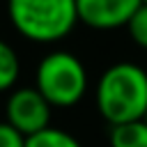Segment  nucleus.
I'll use <instances>...</instances> for the list:
<instances>
[{"label":"nucleus","mask_w":147,"mask_h":147,"mask_svg":"<svg viewBox=\"0 0 147 147\" xmlns=\"http://www.w3.org/2000/svg\"><path fill=\"white\" fill-rule=\"evenodd\" d=\"M94 101L110 126L142 119L147 113V69L136 62L110 64L96 80Z\"/></svg>","instance_id":"f257e3e1"},{"label":"nucleus","mask_w":147,"mask_h":147,"mask_svg":"<svg viewBox=\"0 0 147 147\" xmlns=\"http://www.w3.org/2000/svg\"><path fill=\"white\" fill-rule=\"evenodd\" d=\"M7 14L16 32L37 44L60 41L78 23L76 0H7Z\"/></svg>","instance_id":"f03ea898"},{"label":"nucleus","mask_w":147,"mask_h":147,"mask_svg":"<svg viewBox=\"0 0 147 147\" xmlns=\"http://www.w3.org/2000/svg\"><path fill=\"white\" fill-rule=\"evenodd\" d=\"M34 87L53 108H71L87 92L85 64L69 51H51L37 64Z\"/></svg>","instance_id":"7ed1b4c3"},{"label":"nucleus","mask_w":147,"mask_h":147,"mask_svg":"<svg viewBox=\"0 0 147 147\" xmlns=\"http://www.w3.org/2000/svg\"><path fill=\"white\" fill-rule=\"evenodd\" d=\"M51 108L37 87H18L5 103V122L28 138L51 126Z\"/></svg>","instance_id":"20e7f679"},{"label":"nucleus","mask_w":147,"mask_h":147,"mask_svg":"<svg viewBox=\"0 0 147 147\" xmlns=\"http://www.w3.org/2000/svg\"><path fill=\"white\" fill-rule=\"evenodd\" d=\"M142 0H76L78 21L92 30H117L126 28Z\"/></svg>","instance_id":"39448f33"},{"label":"nucleus","mask_w":147,"mask_h":147,"mask_svg":"<svg viewBox=\"0 0 147 147\" xmlns=\"http://www.w3.org/2000/svg\"><path fill=\"white\" fill-rule=\"evenodd\" d=\"M110 147H147V124L142 119L110 126Z\"/></svg>","instance_id":"423d86ee"},{"label":"nucleus","mask_w":147,"mask_h":147,"mask_svg":"<svg viewBox=\"0 0 147 147\" xmlns=\"http://www.w3.org/2000/svg\"><path fill=\"white\" fill-rule=\"evenodd\" d=\"M25 147H83V145L69 131H62V129H55V126H46L44 131L28 136L25 138Z\"/></svg>","instance_id":"0eeeda50"},{"label":"nucleus","mask_w":147,"mask_h":147,"mask_svg":"<svg viewBox=\"0 0 147 147\" xmlns=\"http://www.w3.org/2000/svg\"><path fill=\"white\" fill-rule=\"evenodd\" d=\"M18 74H21V62L16 51L0 39V92L11 90L18 80Z\"/></svg>","instance_id":"6e6552de"},{"label":"nucleus","mask_w":147,"mask_h":147,"mask_svg":"<svg viewBox=\"0 0 147 147\" xmlns=\"http://www.w3.org/2000/svg\"><path fill=\"white\" fill-rule=\"evenodd\" d=\"M126 30H129V37L133 39V44L138 48L147 51V5L145 2L136 9L131 21L126 23Z\"/></svg>","instance_id":"1a4fd4ad"},{"label":"nucleus","mask_w":147,"mask_h":147,"mask_svg":"<svg viewBox=\"0 0 147 147\" xmlns=\"http://www.w3.org/2000/svg\"><path fill=\"white\" fill-rule=\"evenodd\" d=\"M0 147H25V136H21L7 122H0Z\"/></svg>","instance_id":"9d476101"},{"label":"nucleus","mask_w":147,"mask_h":147,"mask_svg":"<svg viewBox=\"0 0 147 147\" xmlns=\"http://www.w3.org/2000/svg\"><path fill=\"white\" fill-rule=\"evenodd\" d=\"M142 122H145V124H147V113H145V117H142Z\"/></svg>","instance_id":"9b49d317"},{"label":"nucleus","mask_w":147,"mask_h":147,"mask_svg":"<svg viewBox=\"0 0 147 147\" xmlns=\"http://www.w3.org/2000/svg\"><path fill=\"white\" fill-rule=\"evenodd\" d=\"M142 2H145V5H147V0H142Z\"/></svg>","instance_id":"f8f14e48"}]
</instances>
